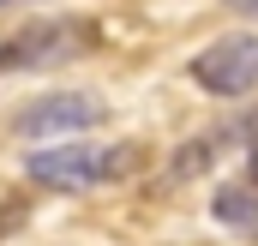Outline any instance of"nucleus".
Returning <instances> with one entry per match:
<instances>
[{"label":"nucleus","instance_id":"7","mask_svg":"<svg viewBox=\"0 0 258 246\" xmlns=\"http://www.w3.org/2000/svg\"><path fill=\"white\" fill-rule=\"evenodd\" d=\"M234 12H252V18H258V0H234Z\"/></svg>","mask_w":258,"mask_h":246},{"label":"nucleus","instance_id":"1","mask_svg":"<svg viewBox=\"0 0 258 246\" xmlns=\"http://www.w3.org/2000/svg\"><path fill=\"white\" fill-rule=\"evenodd\" d=\"M138 168V144H84V132L72 138H48V150L24 156V174L48 192H84V186L120 180Z\"/></svg>","mask_w":258,"mask_h":246},{"label":"nucleus","instance_id":"2","mask_svg":"<svg viewBox=\"0 0 258 246\" xmlns=\"http://www.w3.org/2000/svg\"><path fill=\"white\" fill-rule=\"evenodd\" d=\"M84 48H96L90 18H30L24 30H12L0 42V72H42V66H60Z\"/></svg>","mask_w":258,"mask_h":246},{"label":"nucleus","instance_id":"8","mask_svg":"<svg viewBox=\"0 0 258 246\" xmlns=\"http://www.w3.org/2000/svg\"><path fill=\"white\" fill-rule=\"evenodd\" d=\"M252 186H258V150H252Z\"/></svg>","mask_w":258,"mask_h":246},{"label":"nucleus","instance_id":"4","mask_svg":"<svg viewBox=\"0 0 258 246\" xmlns=\"http://www.w3.org/2000/svg\"><path fill=\"white\" fill-rule=\"evenodd\" d=\"M102 102L90 96V90H60V96H42V102H30L24 114H18V132L24 138H72V132H90V126H102Z\"/></svg>","mask_w":258,"mask_h":246},{"label":"nucleus","instance_id":"9","mask_svg":"<svg viewBox=\"0 0 258 246\" xmlns=\"http://www.w3.org/2000/svg\"><path fill=\"white\" fill-rule=\"evenodd\" d=\"M0 6H12V0H0Z\"/></svg>","mask_w":258,"mask_h":246},{"label":"nucleus","instance_id":"6","mask_svg":"<svg viewBox=\"0 0 258 246\" xmlns=\"http://www.w3.org/2000/svg\"><path fill=\"white\" fill-rule=\"evenodd\" d=\"M210 216H216V222H228V228H252V222H258V198L246 192V186H216Z\"/></svg>","mask_w":258,"mask_h":246},{"label":"nucleus","instance_id":"3","mask_svg":"<svg viewBox=\"0 0 258 246\" xmlns=\"http://www.w3.org/2000/svg\"><path fill=\"white\" fill-rule=\"evenodd\" d=\"M192 84L210 96H246L258 90V36L252 30H234V36H216L210 48L192 54Z\"/></svg>","mask_w":258,"mask_h":246},{"label":"nucleus","instance_id":"5","mask_svg":"<svg viewBox=\"0 0 258 246\" xmlns=\"http://www.w3.org/2000/svg\"><path fill=\"white\" fill-rule=\"evenodd\" d=\"M222 144H228V132H198L192 144H186V150L168 162V180H192L198 168H210V162L222 156Z\"/></svg>","mask_w":258,"mask_h":246}]
</instances>
